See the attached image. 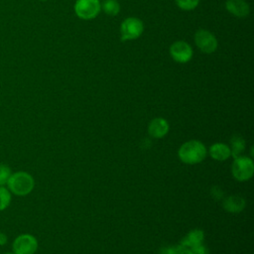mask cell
Masks as SVG:
<instances>
[{
    "instance_id": "14",
    "label": "cell",
    "mask_w": 254,
    "mask_h": 254,
    "mask_svg": "<svg viewBox=\"0 0 254 254\" xmlns=\"http://www.w3.org/2000/svg\"><path fill=\"white\" fill-rule=\"evenodd\" d=\"M230 152L234 158L239 157L245 150V141L240 135H233L230 139Z\"/></svg>"
},
{
    "instance_id": "4",
    "label": "cell",
    "mask_w": 254,
    "mask_h": 254,
    "mask_svg": "<svg viewBox=\"0 0 254 254\" xmlns=\"http://www.w3.org/2000/svg\"><path fill=\"white\" fill-rule=\"evenodd\" d=\"M144 31L143 22L136 17L126 18L120 26L121 41H132L139 38Z\"/></svg>"
},
{
    "instance_id": "6",
    "label": "cell",
    "mask_w": 254,
    "mask_h": 254,
    "mask_svg": "<svg viewBox=\"0 0 254 254\" xmlns=\"http://www.w3.org/2000/svg\"><path fill=\"white\" fill-rule=\"evenodd\" d=\"M12 248L14 254H34L38 249V241L33 235L24 233L16 237Z\"/></svg>"
},
{
    "instance_id": "9",
    "label": "cell",
    "mask_w": 254,
    "mask_h": 254,
    "mask_svg": "<svg viewBox=\"0 0 254 254\" xmlns=\"http://www.w3.org/2000/svg\"><path fill=\"white\" fill-rule=\"evenodd\" d=\"M169 123L162 117L154 118L148 125V133L151 137L160 139L163 138L169 132Z\"/></svg>"
},
{
    "instance_id": "19",
    "label": "cell",
    "mask_w": 254,
    "mask_h": 254,
    "mask_svg": "<svg viewBox=\"0 0 254 254\" xmlns=\"http://www.w3.org/2000/svg\"><path fill=\"white\" fill-rule=\"evenodd\" d=\"M12 175L11 169L5 164H0V186L7 184L10 176Z\"/></svg>"
},
{
    "instance_id": "12",
    "label": "cell",
    "mask_w": 254,
    "mask_h": 254,
    "mask_svg": "<svg viewBox=\"0 0 254 254\" xmlns=\"http://www.w3.org/2000/svg\"><path fill=\"white\" fill-rule=\"evenodd\" d=\"M210 157L216 161H225L231 156L230 148L223 143H215L209 147Z\"/></svg>"
},
{
    "instance_id": "10",
    "label": "cell",
    "mask_w": 254,
    "mask_h": 254,
    "mask_svg": "<svg viewBox=\"0 0 254 254\" xmlns=\"http://www.w3.org/2000/svg\"><path fill=\"white\" fill-rule=\"evenodd\" d=\"M225 7L229 13L238 18L247 17L250 12V7L244 0H227Z\"/></svg>"
},
{
    "instance_id": "21",
    "label": "cell",
    "mask_w": 254,
    "mask_h": 254,
    "mask_svg": "<svg viewBox=\"0 0 254 254\" xmlns=\"http://www.w3.org/2000/svg\"><path fill=\"white\" fill-rule=\"evenodd\" d=\"M8 241V238L6 236V234L0 232V245H5Z\"/></svg>"
},
{
    "instance_id": "18",
    "label": "cell",
    "mask_w": 254,
    "mask_h": 254,
    "mask_svg": "<svg viewBox=\"0 0 254 254\" xmlns=\"http://www.w3.org/2000/svg\"><path fill=\"white\" fill-rule=\"evenodd\" d=\"M179 8L185 11H190L196 8L199 3V0H175Z\"/></svg>"
},
{
    "instance_id": "7",
    "label": "cell",
    "mask_w": 254,
    "mask_h": 254,
    "mask_svg": "<svg viewBox=\"0 0 254 254\" xmlns=\"http://www.w3.org/2000/svg\"><path fill=\"white\" fill-rule=\"evenodd\" d=\"M194 43L196 47L205 54H211L216 51L218 43L214 35L204 29H199L194 35Z\"/></svg>"
},
{
    "instance_id": "13",
    "label": "cell",
    "mask_w": 254,
    "mask_h": 254,
    "mask_svg": "<svg viewBox=\"0 0 254 254\" xmlns=\"http://www.w3.org/2000/svg\"><path fill=\"white\" fill-rule=\"evenodd\" d=\"M204 239V232L200 229H192L190 230L181 241L180 244L191 248L198 244H201Z\"/></svg>"
},
{
    "instance_id": "20",
    "label": "cell",
    "mask_w": 254,
    "mask_h": 254,
    "mask_svg": "<svg viewBox=\"0 0 254 254\" xmlns=\"http://www.w3.org/2000/svg\"><path fill=\"white\" fill-rule=\"evenodd\" d=\"M190 249L191 254H208V249L201 243L196 246H193Z\"/></svg>"
},
{
    "instance_id": "22",
    "label": "cell",
    "mask_w": 254,
    "mask_h": 254,
    "mask_svg": "<svg viewBox=\"0 0 254 254\" xmlns=\"http://www.w3.org/2000/svg\"><path fill=\"white\" fill-rule=\"evenodd\" d=\"M4 254H14V253H11V252H7V253H4Z\"/></svg>"
},
{
    "instance_id": "17",
    "label": "cell",
    "mask_w": 254,
    "mask_h": 254,
    "mask_svg": "<svg viewBox=\"0 0 254 254\" xmlns=\"http://www.w3.org/2000/svg\"><path fill=\"white\" fill-rule=\"evenodd\" d=\"M162 254H191L190 249L179 244L176 246H170V247H166L162 250Z\"/></svg>"
},
{
    "instance_id": "3",
    "label": "cell",
    "mask_w": 254,
    "mask_h": 254,
    "mask_svg": "<svg viewBox=\"0 0 254 254\" xmlns=\"http://www.w3.org/2000/svg\"><path fill=\"white\" fill-rule=\"evenodd\" d=\"M231 173L234 179L238 182H246L250 180L254 174L253 160L246 156L234 158L231 166Z\"/></svg>"
},
{
    "instance_id": "23",
    "label": "cell",
    "mask_w": 254,
    "mask_h": 254,
    "mask_svg": "<svg viewBox=\"0 0 254 254\" xmlns=\"http://www.w3.org/2000/svg\"><path fill=\"white\" fill-rule=\"evenodd\" d=\"M41 1H47V0H41Z\"/></svg>"
},
{
    "instance_id": "2",
    "label": "cell",
    "mask_w": 254,
    "mask_h": 254,
    "mask_svg": "<svg viewBox=\"0 0 254 254\" xmlns=\"http://www.w3.org/2000/svg\"><path fill=\"white\" fill-rule=\"evenodd\" d=\"M7 185L9 190L12 193L19 196H24L33 190L35 187V181L29 173L20 171L10 176Z\"/></svg>"
},
{
    "instance_id": "16",
    "label": "cell",
    "mask_w": 254,
    "mask_h": 254,
    "mask_svg": "<svg viewBox=\"0 0 254 254\" xmlns=\"http://www.w3.org/2000/svg\"><path fill=\"white\" fill-rule=\"evenodd\" d=\"M11 199L12 196L10 190L3 186H0V211L6 209L10 205Z\"/></svg>"
},
{
    "instance_id": "11",
    "label": "cell",
    "mask_w": 254,
    "mask_h": 254,
    "mask_svg": "<svg viewBox=\"0 0 254 254\" xmlns=\"http://www.w3.org/2000/svg\"><path fill=\"white\" fill-rule=\"evenodd\" d=\"M222 205L227 212L238 213L244 209L246 202L245 199L239 195H230L223 200Z\"/></svg>"
},
{
    "instance_id": "1",
    "label": "cell",
    "mask_w": 254,
    "mask_h": 254,
    "mask_svg": "<svg viewBox=\"0 0 254 254\" xmlns=\"http://www.w3.org/2000/svg\"><path fill=\"white\" fill-rule=\"evenodd\" d=\"M206 153V148L200 141L190 140L180 147L178 156L183 163L187 165H195L205 159Z\"/></svg>"
},
{
    "instance_id": "15",
    "label": "cell",
    "mask_w": 254,
    "mask_h": 254,
    "mask_svg": "<svg viewBox=\"0 0 254 254\" xmlns=\"http://www.w3.org/2000/svg\"><path fill=\"white\" fill-rule=\"evenodd\" d=\"M101 9L109 16H116L120 11V4L117 0H102Z\"/></svg>"
},
{
    "instance_id": "8",
    "label": "cell",
    "mask_w": 254,
    "mask_h": 254,
    "mask_svg": "<svg viewBox=\"0 0 254 254\" xmlns=\"http://www.w3.org/2000/svg\"><path fill=\"white\" fill-rule=\"evenodd\" d=\"M170 55L177 63L185 64L192 58V49L185 41H177L170 47Z\"/></svg>"
},
{
    "instance_id": "5",
    "label": "cell",
    "mask_w": 254,
    "mask_h": 254,
    "mask_svg": "<svg viewBox=\"0 0 254 254\" xmlns=\"http://www.w3.org/2000/svg\"><path fill=\"white\" fill-rule=\"evenodd\" d=\"M100 10V0H76L74 4V12L82 20L94 19Z\"/></svg>"
}]
</instances>
